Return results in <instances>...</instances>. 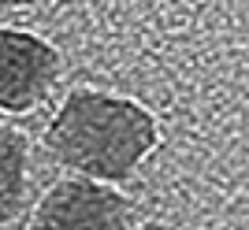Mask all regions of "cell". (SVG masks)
Wrapping results in <instances>:
<instances>
[{
    "label": "cell",
    "instance_id": "5b68a950",
    "mask_svg": "<svg viewBox=\"0 0 249 230\" xmlns=\"http://www.w3.org/2000/svg\"><path fill=\"white\" fill-rule=\"evenodd\" d=\"M4 8H34V4H49V0H0Z\"/></svg>",
    "mask_w": 249,
    "mask_h": 230
},
{
    "label": "cell",
    "instance_id": "277c9868",
    "mask_svg": "<svg viewBox=\"0 0 249 230\" xmlns=\"http://www.w3.org/2000/svg\"><path fill=\"white\" fill-rule=\"evenodd\" d=\"M30 175V145L19 130L0 126V223H8L22 208Z\"/></svg>",
    "mask_w": 249,
    "mask_h": 230
},
{
    "label": "cell",
    "instance_id": "3957f363",
    "mask_svg": "<svg viewBox=\"0 0 249 230\" xmlns=\"http://www.w3.org/2000/svg\"><path fill=\"white\" fill-rule=\"evenodd\" d=\"M60 78V52L45 37L0 26V112H30Z\"/></svg>",
    "mask_w": 249,
    "mask_h": 230
},
{
    "label": "cell",
    "instance_id": "7a4b0ae2",
    "mask_svg": "<svg viewBox=\"0 0 249 230\" xmlns=\"http://www.w3.org/2000/svg\"><path fill=\"white\" fill-rule=\"evenodd\" d=\"M30 230H134V212L104 182L67 178L41 197Z\"/></svg>",
    "mask_w": 249,
    "mask_h": 230
},
{
    "label": "cell",
    "instance_id": "6da1fadb",
    "mask_svg": "<svg viewBox=\"0 0 249 230\" xmlns=\"http://www.w3.org/2000/svg\"><path fill=\"white\" fill-rule=\"evenodd\" d=\"M160 141V126L138 100L97 89H74L52 115L45 145L63 167L93 175L97 182H119Z\"/></svg>",
    "mask_w": 249,
    "mask_h": 230
}]
</instances>
